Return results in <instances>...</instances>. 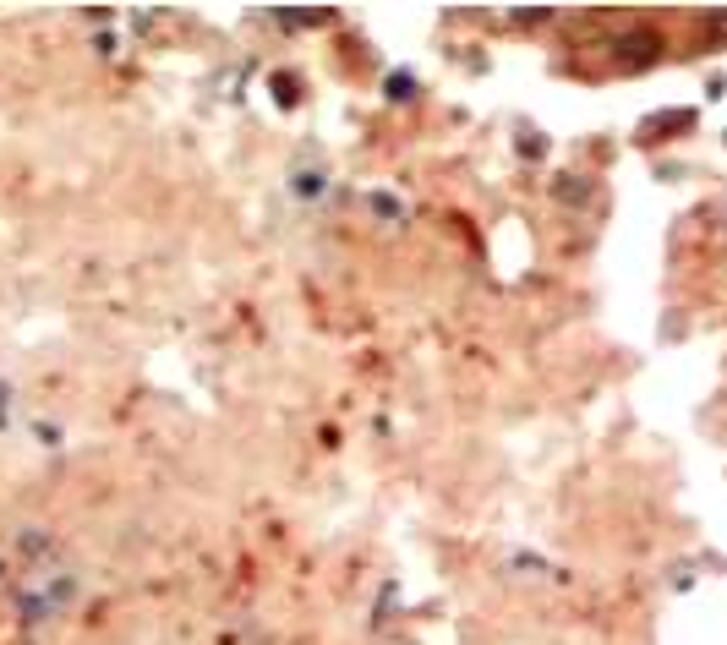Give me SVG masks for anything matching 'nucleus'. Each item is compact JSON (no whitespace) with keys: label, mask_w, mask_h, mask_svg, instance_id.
<instances>
[{"label":"nucleus","mask_w":727,"mask_h":645,"mask_svg":"<svg viewBox=\"0 0 727 645\" xmlns=\"http://www.w3.org/2000/svg\"><path fill=\"white\" fill-rule=\"evenodd\" d=\"M656 55H662V39H656L651 28H635V33H618V39H613V61L624 66V72H629V66L640 72V66H651Z\"/></svg>","instance_id":"obj_1"}]
</instances>
